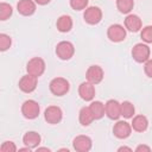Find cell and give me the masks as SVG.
<instances>
[{
    "label": "cell",
    "mask_w": 152,
    "mask_h": 152,
    "mask_svg": "<svg viewBox=\"0 0 152 152\" xmlns=\"http://www.w3.org/2000/svg\"><path fill=\"white\" fill-rule=\"evenodd\" d=\"M50 91L56 95V96H63L65 95L69 89H70V83L66 78L64 77H55L53 80H51L50 84H49Z\"/></svg>",
    "instance_id": "1"
},
{
    "label": "cell",
    "mask_w": 152,
    "mask_h": 152,
    "mask_svg": "<svg viewBox=\"0 0 152 152\" xmlns=\"http://www.w3.org/2000/svg\"><path fill=\"white\" fill-rule=\"evenodd\" d=\"M75 53V46L69 40H62L56 45V55L62 61H69Z\"/></svg>",
    "instance_id": "2"
},
{
    "label": "cell",
    "mask_w": 152,
    "mask_h": 152,
    "mask_svg": "<svg viewBox=\"0 0 152 152\" xmlns=\"http://www.w3.org/2000/svg\"><path fill=\"white\" fill-rule=\"evenodd\" d=\"M150 55H151L150 46L145 43H138L132 49V57L138 63H145L146 61H148Z\"/></svg>",
    "instance_id": "3"
},
{
    "label": "cell",
    "mask_w": 152,
    "mask_h": 152,
    "mask_svg": "<svg viewBox=\"0 0 152 152\" xmlns=\"http://www.w3.org/2000/svg\"><path fill=\"white\" fill-rule=\"evenodd\" d=\"M39 112H40V106L34 100H26L21 104V114L25 119L33 120V119L38 118Z\"/></svg>",
    "instance_id": "4"
},
{
    "label": "cell",
    "mask_w": 152,
    "mask_h": 152,
    "mask_svg": "<svg viewBox=\"0 0 152 152\" xmlns=\"http://www.w3.org/2000/svg\"><path fill=\"white\" fill-rule=\"evenodd\" d=\"M45 68H46L45 62L40 57H33L26 64V71H27V74H30L32 76H36V77L42 76L44 74V71H45Z\"/></svg>",
    "instance_id": "5"
},
{
    "label": "cell",
    "mask_w": 152,
    "mask_h": 152,
    "mask_svg": "<svg viewBox=\"0 0 152 152\" xmlns=\"http://www.w3.org/2000/svg\"><path fill=\"white\" fill-rule=\"evenodd\" d=\"M107 37L110 42L114 43L124 42L126 38V27H124L120 24H113L107 30Z\"/></svg>",
    "instance_id": "6"
},
{
    "label": "cell",
    "mask_w": 152,
    "mask_h": 152,
    "mask_svg": "<svg viewBox=\"0 0 152 152\" xmlns=\"http://www.w3.org/2000/svg\"><path fill=\"white\" fill-rule=\"evenodd\" d=\"M63 112L58 106H49L44 112V119L50 125H57L62 121Z\"/></svg>",
    "instance_id": "7"
},
{
    "label": "cell",
    "mask_w": 152,
    "mask_h": 152,
    "mask_svg": "<svg viewBox=\"0 0 152 152\" xmlns=\"http://www.w3.org/2000/svg\"><path fill=\"white\" fill-rule=\"evenodd\" d=\"M83 18H84V21L89 25H96L101 21L102 19V11L100 10V7L97 6H90V7H87L84 10V13H83Z\"/></svg>",
    "instance_id": "8"
},
{
    "label": "cell",
    "mask_w": 152,
    "mask_h": 152,
    "mask_svg": "<svg viewBox=\"0 0 152 152\" xmlns=\"http://www.w3.org/2000/svg\"><path fill=\"white\" fill-rule=\"evenodd\" d=\"M37 83H38V77L32 76V75H30V74H26V75H24V76L19 80L18 86H19V89H20L23 93L28 94V93H32V91L36 90Z\"/></svg>",
    "instance_id": "9"
},
{
    "label": "cell",
    "mask_w": 152,
    "mask_h": 152,
    "mask_svg": "<svg viewBox=\"0 0 152 152\" xmlns=\"http://www.w3.org/2000/svg\"><path fill=\"white\" fill-rule=\"evenodd\" d=\"M104 110L108 119L119 120V118L121 116V103L114 99H110L104 103Z\"/></svg>",
    "instance_id": "10"
},
{
    "label": "cell",
    "mask_w": 152,
    "mask_h": 152,
    "mask_svg": "<svg viewBox=\"0 0 152 152\" xmlns=\"http://www.w3.org/2000/svg\"><path fill=\"white\" fill-rule=\"evenodd\" d=\"M103 77H104V72H103V69L100 65H90L87 69L86 78H87L88 82L93 83L94 86L99 84L103 80Z\"/></svg>",
    "instance_id": "11"
},
{
    "label": "cell",
    "mask_w": 152,
    "mask_h": 152,
    "mask_svg": "<svg viewBox=\"0 0 152 152\" xmlns=\"http://www.w3.org/2000/svg\"><path fill=\"white\" fill-rule=\"evenodd\" d=\"M113 133L118 139H126L132 133V126L127 121L119 120V121H116V124H114Z\"/></svg>",
    "instance_id": "12"
},
{
    "label": "cell",
    "mask_w": 152,
    "mask_h": 152,
    "mask_svg": "<svg viewBox=\"0 0 152 152\" xmlns=\"http://www.w3.org/2000/svg\"><path fill=\"white\" fill-rule=\"evenodd\" d=\"M72 147L77 152H88L93 147V141L88 135H77L72 140Z\"/></svg>",
    "instance_id": "13"
},
{
    "label": "cell",
    "mask_w": 152,
    "mask_h": 152,
    "mask_svg": "<svg viewBox=\"0 0 152 152\" xmlns=\"http://www.w3.org/2000/svg\"><path fill=\"white\" fill-rule=\"evenodd\" d=\"M78 95L83 101H93L95 97V87L93 83L86 81L82 82L78 87Z\"/></svg>",
    "instance_id": "14"
},
{
    "label": "cell",
    "mask_w": 152,
    "mask_h": 152,
    "mask_svg": "<svg viewBox=\"0 0 152 152\" xmlns=\"http://www.w3.org/2000/svg\"><path fill=\"white\" fill-rule=\"evenodd\" d=\"M37 4L33 0H19L17 4V11L25 17H30L36 12Z\"/></svg>",
    "instance_id": "15"
},
{
    "label": "cell",
    "mask_w": 152,
    "mask_h": 152,
    "mask_svg": "<svg viewBox=\"0 0 152 152\" xmlns=\"http://www.w3.org/2000/svg\"><path fill=\"white\" fill-rule=\"evenodd\" d=\"M125 27L131 32H139L142 28V23L139 15L137 14H127L125 18Z\"/></svg>",
    "instance_id": "16"
},
{
    "label": "cell",
    "mask_w": 152,
    "mask_h": 152,
    "mask_svg": "<svg viewBox=\"0 0 152 152\" xmlns=\"http://www.w3.org/2000/svg\"><path fill=\"white\" fill-rule=\"evenodd\" d=\"M42 141V137L39 133L34 132V131H30V132H26L23 137V142L25 144V146L30 147L31 150L33 148H37L39 146Z\"/></svg>",
    "instance_id": "17"
},
{
    "label": "cell",
    "mask_w": 152,
    "mask_h": 152,
    "mask_svg": "<svg viewBox=\"0 0 152 152\" xmlns=\"http://www.w3.org/2000/svg\"><path fill=\"white\" fill-rule=\"evenodd\" d=\"M72 25H74V23H72L71 17H70V15H66V14L61 15V17L57 19V21H56V27H57V30H58L59 32H62V33L69 32V31L72 28Z\"/></svg>",
    "instance_id": "18"
},
{
    "label": "cell",
    "mask_w": 152,
    "mask_h": 152,
    "mask_svg": "<svg viewBox=\"0 0 152 152\" xmlns=\"http://www.w3.org/2000/svg\"><path fill=\"white\" fill-rule=\"evenodd\" d=\"M132 129L135 131V132H145L148 127V120L145 115H135L133 116V120H132Z\"/></svg>",
    "instance_id": "19"
},
{
    "label": "cell",
    "mask_w": 152,
    "mask_h": 152,
    "mask_svg": "<svg viewBox=\"0 0 152 152\" xmlns=\"http://www.w3.org/2000/svg\"><path fill=\"white\" fill-rule=\"evenodd\" d=\"M89 109L95 120H100L106 115L104 104L101 101H91V103L89 104Z\"/></svg>",
    "instance_id": "20"
},
{
    "label": "cell",
    "mask_w": 152,
    "mask_h": 152,
    "mask_svg": "<svg viewBox=\"0 0 152 152\" xmlns=\"http://www.w3.org/2000/svg\"><path fill=\"white\" fill-rule=\"evenodd\" d=\"M78 120H80V124L82 126H84V127L89 126L95 120L93 114H91V112H90V109H89V107H82L81 108V110L78 113Z\"/></svg>",
    "instance_id": "21"
},
{
    "label": "cell",
    "mask_w": 152,
    "mask_h": 152,
    "mask_svg": "<svg viewBox=\"0 0 152 152\" xmlns=\"http://www.w3.org/2000/svg\"><path fill=\"white\" fill-rule=\"evenodd\" d=\"M116 7L120 13L129 14L134 7V0H116Z\"/></svg>",
    "instance_id": "22"
},
{
    "label": "cell",
    "mask_w": 152,
    "mask_h": 152,
    "mask_svg": "<svg viewBox=\"0 0 152 152\" xmlns=\"http://www.w3.org/2000/svg\"><path fill=\"white\" fill-rule=\"evenodd\" d=\"M134 113H135V108L132 102L129 101L121 102V116H124L125 119H131L133 118Z\"/></svg>",
    "instance_id": "23"
},
{
    "label": "cell",
    "mask_w": 152,
    "mask_h": 152,
    "mask_svg": "<svg viewBox=\"0 0 152 152\" xmlns=\"http://www.w3.org/2000/svg\"><path fill=\"white\" fill-rule=\"evenodd\" d=\"M13 13V8L10 4L7 2H1L0 4V20H7Z\"/></svg>",
    "instance_id": "24"
},
{
    "label": "cell",
    "mask_w": 152,
    "mask_h": 152,
    "mask_svg": "<svg viewBox=\"0 0 152 152\" xmlns=\"http://www.w3.org/2000/svg\"><path fill=\"white\" fill-rule=\"evenodd\" d=\"M140 38L142 39V42H145L147 44L152 43V25H147V26L141 28Z\"/></svg>",
    "instance_id": "25"
},
{
    "label": "cell",
    "mask_w": 152,
    "mask_h": 152,
    "mask_svg": "<svg viewBox=\"0 0 152 152\" xmlns=\"http://www.w3.org/2000/svg\"><path fill=\"white\" fill-rule=\"evenodd\" d=\"M12 45V39L8 34L6 33H0V51H6L11 48Z\"/></svg>",
    "instance_id": "26"
},
{
    "label": "cell",
    "mask_w": 152,
    "mask_h": 152,
    "mask_svg": "<svg viewBox=\"0 0 152 152\" xmlns=\"http://www.w3.org/2000/svg\"><path fill=\"white\" fill-rule=\"evenodd\" d=\"M88 1L89 0H69L70 7L75 11H82L88 7Z\"/></svg>",
    "instance_id": "27"
},
{
    "label": "cell",
    "mask_w": 152,
    "mask_h": 152,
    "mask_svg": "<svg viewBox=\"0 0 152 152\" xmlns=\"http://www.w3.org/2000/svg\"><path fill=\"white\" fill-rule=\"evenodd\" d=\"M0 151L1 152H15L17 146L13 141H4L2 145L0 146Z\"/></svg>",
    "instance_id": "28"
},
{
    "label": "cell",
    "mask_w": 152,
    "mask_h": 152,
    "mask_svg": "<svg viewBox=\"0 0 152 152\" xmlns=\"http://www.w3.org/2000/svg\"><path fill=\"white\" fill-rule=\"evenodd\" d=\"M144 71L146 74L147 77L152 78V59L150 58L148 61L145 62V65H144Z\"/></svg>",
    "instance_id": "29"
},
{
    "label": "cell",
    "mask_w": 152,
    "mask_h": 152,
    "mask_svg": "<svg viewBox=\"0 0 152 152\" xmlns=\"http://www.w3.org/2000/svg\"><path fill=\"white\" fill-rule=\"evenodd\" d=\"M150 152L151 151V147L147 146V145H139L135 147V152Z\"/></svg>",
    "instance_id": "30"
},
{
    "label": "cell",
    "mask_w": 152,
    "mask_h": 152,
    "mask_svg": "<svg viewBox=\"0 0 152 152\" xmlns=\"http://www.w3.org/2000/svg\"><path fill=\"white\" fill-rule=\"evenodd\" d=\"M37 5H40V6H44V5H48L51 0H33Z\"/></svg>",
    "instance_id": "31"
},
{
    "label": "cell",
    "mask_w": 152,
    "mask_h": 152,
    "mask_svg": "<svg viewBox=\"0 0 152 152\" xmlns=\"http://www.w3.org/2000/svg\"><path fill=\"white\" fill-rule=\"evenodd\" d=\"M118 151H119V152H121V151H129V152H131L132 148H131V147H127V146H121V147L118 148Z\"/></svg>",
    "instance_id": "32"
},
{
    "label": "cell",
    "mask_w": 152,
    "mask_h": 152,
    "mask_svg": "<svg viewBox=\"0 0 152 152\" xmlns=\"http://www.w3.org/2000/svg\"><path fill=\"white\" fill-rule=\"evenodd\" d=\"M36 150H37L38 152H39V151H48V152H50V151H51V150H50V148H48V147H39V146H38Z\"/></svg>",
    "instance_id": "33"
}]
</instances>
